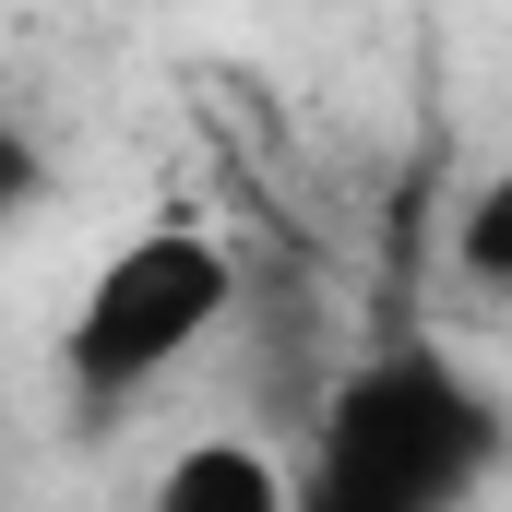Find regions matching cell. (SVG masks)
I'll return each mask as SVG.
<instances>
[{
    "mask_svg": "<svg viewBox=\"0 0 512 512\" xmlns=\"http://www.w3.org/2000/svg\"><path fill=\"white\" fill-rule=\"evenodd\" d=\"M501 477V393L441 346H382L310 405V501L322 512H465Z\"/></svg>",
    "mask_w": 512,
    "mask_h": 512,
    "instance_id": "cell-1",
    "label": "cell"
},
{
    "mask_svg": "<svg viewBox=\"0 0 512 512\" xmlns=\"http://www.w3.org/2000/svg\"><path fill=\"white\" fill-rule=\"evenodd\" d=\"M36 203H48V143H36L24 120H0V239H12Z\"/></svg>",
    "mask_w": 512,
    "mask_h": 512,
    "instance_id": "cell-4",
    "label": "cell"
},
{
    "mask_svg": "<svg viewBox=\"0 0 512 512\" xmlns=\"http://www.w3.org/2000/svg\"><path fill=\"white\" fill-rule=\"evenodd\" d=\"M239 322V251L203 215H155L84 274L72 322H60V393L72 417H120L167 382L179 358H203Z\"/></svg>",
    "mask_w": 512,
    "mask_h": 512,
    "instance_id": "cell-2",
    "label": "cell"
},
{
    "mask_svg": "<svg viewBox=\"0 0 512 512\" xmlns=\"http://www.w3.org/2000/svg\"><path fill=\"white\" fill-rule=\"evenodd\" d=\"M501 215H512V191L489 179V191L465 203V262H477V274H501Z\"/></svg>",
    "mask_w": 512,
    "mask_h": 512,
    "instance_id": "cell-5",
    "label": "cell"
},
{
    "mask_svg": "<svg viewBox=\"0 0 512 512\" xmlns=\"http://www.w3.org/2000/svg\"><path fill=\"white\" fill-rule=\"evenodd\" d=\"M298 501V477L262 453V441H179L167 465H155V512H286Z\"/></svg>",
    "mask_w": 512,
    "mask_h": 512,
    "instance_id": "cell-3",
    "label": "cell"
}]
</instances>
